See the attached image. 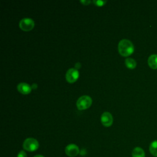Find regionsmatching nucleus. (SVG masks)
Wrapping results in <instances>:
<instances>
[{
  "label": "nucleus",
  "instance_id": "nucleus-1",
  "mask_svg": "<svg viewBox=\"0 0 157 157\" xmlns=\"http://www.w3.org/2000/svg\"><path fill=\"white\" fill-rule=\"evenodd\" d=\"M118 50L121 56H128L134 52V47L130 40L124 39L120 41L118 45Z\"/></svg>",
  "mask_w": 157,
  "mask_h": 157
},
{
  "label": "nucleus",
  "instance_id": "nucleus-2",
  "mask_svg": "<svg viewBox=\"0 0 157 157\" xmlns=\"http://www.w3.org/2000/svg\"><path fill=\"white\" fill-rule=\"evenodd\" d=\"M39 147L38 141L34 138H27L23 144V148L28 151H34L37 150Z\"/></svg>",
  "mask_w": 157,
  "mask_h": 157
},
{
  "label": "nucleus",
  "instance_id": "nucleus-3",
  "mask_svg": "<svg viewBox=\"0 0 157 157\" xmlns=\"http://www.w3.org/2000/svg\"><path fill=\"white\" fill-rule=\"evenodd\" d=\"M92 104V99L88 96H82L77 101V107L78 110H82L89 108Z\"/></svg>",
  "mask_w": 157,
  "mask_h": 157
},
{
  "label": "nucleus",
  "instance_id": "nucleus-4",
  "mask_svg": "<svg viewBox=\"0 0 157 157\" xmlns=\"http://www.w3.org/2000/svg\"><path fill=\"white\" fill-rule=\"evenodd\" d=\"M34 21L29 18H25L21 19L19 22L20 28L24 31H29L34 27Z\"/></svg>",
  "mask_w": 157,
  "mask_h": 157
},
{
  "label": "nucleus",
  "instance_id": "nucleus-5",
  "mask_svg": "<svg viewBox=\"0 0 157 157\" xmlns=\"http://www.w3.org/2000/svg\"><path fill=\"white\" fill-rule=\"evenodd\" d=\"M79 77V72L78 71L74 68H71L69 69L66 74V80L70 83H72L75 82L78 78Z\"/></svg>",
  "mask_w": 157,
  "mask_h": 157
},
{
  "label": "nucleus",
  "instance_id": "nucleus-6",
  "mask_svg": "<svg viewBox=\"0 0 157 157\" xmlns=\"http://www.w3.org/2000/svg\"><path fill=\"white\" fill-rule=\"evenodd\" d=\"M65 153L70 157H74L80 153V150L77 145L74 144H71L67 145L65 148Z\"/></svg>",
  "mask_w": 157,
  "mask_h": 157
},
{
  "label": "nucleus",
  "instance_id": "nucleus-7",
  "mask_svg": "<svg viewBox=\"0 0 157 157\" xmlns=\"http://www.w3.org/2000/svg\"><path fill=\"white\" fill-rule=\"evenodd\" d=\"M101 121L102 124L105 127L110 126L113 123L112 115L109 112H104L101 115Z\"/></svg>",
  "mask_w": 157,
  "mask_h": 157
},
{
  "label": "nucleus",
  "instance_id": "nucleus-8",
  "mask_svg": "<svg viewBox=\"0 0 157 157\" xmlns=\"http://www.w3.org/2000/svg\"><path fill=\"white\" fill-rule=\"evenodd\" d=\"M31 86L26 83H20L17 85L18 91L23 94H29L31 91Z\"/></svg>",
  "mask_w": 157,
  "mask_h": 157
},
{
  "label": "nucleus",
  "instance_id": "nucleus-9",
  "mask_svg": "<svg viewBox=\"0 0 157 157\" xmlns=\"http://www.w3.org/2000/svg\"><path fill=\"white\" fill-rule=\"evenodd\" d=\"M148 64L153 69H157V55H151L148 58Z\"/></svg>",
  "mask_w": 157,
  "mask_h": 157
},
{
  "label": "nucleus",
  "instance_id": "nucleus-10",
  "mask_svg": "<svg viewBox=\"0 0 157 157\" xmlns=\"http://www.w3.org/2000/svg\"><path fill=\"white\" fill-rule=\"evenodd\" d=\"M145 154L144 150L139 147H137L132 150V157H145Z\"/></svg>",
  "mask_w": 157,
  "mask_h": 157
},
{
  "label": "nucleus",
  "instance_id": "nucleus-11",
  "mask_svg": "<svg viewBox=\"0 0 157 157\" xmlns=\"http://www.w3.org/2000/svg\"><path fill=\"white\" fill-rule=\"evenodd\" d=\"M149 151L153 156L157 157V140L151 142L149 147Z\"/></svg>",
  "mask_w": 157,
  "mask_h": 157
},
{
  "label": "nucleus",
  "instance_id": "nucleus-12",
  "mask_svg": "<svg viewBox=\"0 0 157 157\" xmlns=\"http://www.w3.org/2000/svg\"><path fill=\"white\" fill-rule=\"evenodd\" d=\"M125 64L128 68L133 69L136 67V61L132 58H128L125 59Z\"/></svg>",
  "mask_w": 157,
  "mask_h": 157
},
{
  "label": "nucleus",
  "instance_id": "nucleus-13",
  "mask_svg": "<svg viewBox=\"0 0 157 157\" xmlns=\"http://www.w3.org/2000/svg\"><path fill=\"white\" fill-rule=\"evenodd\" d=\"M106 2L105 1H93V3L98 6H102Z\"/></svg>",
  "mask_w": 157,
  "mask_h": 157
},
{
  "label": "nucleus",
  "instance_id": "nucleus-14",
  "mask_svg": "<svg viewBox=\"0 0 157 157\" xmlns=\"http://www.w3.org/2000/svg\"><path fill=\"white\" fill-rule=\"evenodd\" d=\"M17 157H27V155L25 151L21 150L18 153Z\"/></svg>",
  "mask_w": 157,
  "mask_h": 157
},
{
  "label": "nucleus",
  "instance_id": "nucleus-15",
  "mask_svg": "<svg viewBox=\"0 0 157 157\" xmlns=\"http://www.w3.org/2000/svg\"><path fill=\"white\" fill-rule=\"evenodd\" d=\"M82 4H83V5H88L90 3V1H80Z\"/></svg>",
  "mask_w": 157,
  "mask_h": 157
},
{
  "label": "nucleus",
  "instance_id": "nucleus-16",
  "mask_svg": "<svg viewBox=\"0 0 157 157\" xmlns=\"http://www.w3.org/2000/svg\"><path fill=\"white\" fill-rule=\"evenodd\" d=\"M34 157H44V156H42V155H37L34 156Z\"/></svg>",
  "mask_w": 157,
  "mask_h": 157
}]
</instances>
